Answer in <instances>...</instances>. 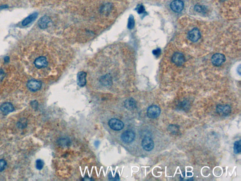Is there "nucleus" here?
Segmentation results:
<instances>
[{
    "mask_svg": "<svg viewBox=\"0 0 241 181\" xmlns=\"http://www.w3.org/2000/svg\"><path fill=\"white\" fill-rule=\"evenodd\" d=\"M161 53V50L160 49H157L155 50H153V53L154 55L156 56H158Z\"/></svg>",
    "mask_w": 241,
    "mask_h": 181,
    "instance_id": "nucleus-30",
    "label": "nucleus"
},
{
    "mask_svg": "<svg viewBox=\"0 0 241 181\" xmlns=\"http://www.w3.org/2000/svg\"><path fill=\"white\" fill-rule=\"evenodd\" d=\"M188 37L191 41L196 42L201 37V34L199 29L194 28L188 33Z\"/></svg>",
    "mask_w": 241,
    "mask_h": 181,
    "instance_id": "nucleus-9",
    "label": "nucleus"
},
{
    "mask_svg": "<svg viewBox=\"0 0 241 181\" xmlns=\"http://www.w3.org/2000/svg\"><path fill=\"white\" fill-rule=\"evenodd\" d=\"M34 64L38 68H42L46 67L48 65V61L46 58L44 57H39L35 59Z\"/></svg>",
    "mask_w": 241,
    "mask_h": 181,
    "instance_id": "nucleus-12",
    "label": "nucleus"
},
{
    "mask_svg": "<svg viewBox=\"0 0 241 181\" xmlns=\"http://www.w3.org/2000/svg\"><path fill=\"white\" fill-rule=\"evenodd\" d=\"M50 21V18L48 16H44L39 20L38 23V26L41 29H45L47 28Z\"/></svg>",
    "mask_w": 241,
    "mask_h": 181,
    "instance_id": "nucleus-15",
    "label": "nucleus"
},
{
    "mask_svg": "<svg viewBox=\"0 0 241 181\" xmlns=\"http://www.w3.org/2000/svg\"><path fill=\"white\" fill-rule=\"evenodd\" d=\"M234 151L235 153H240L241 151V140L236 141L234 143Z\"/></svg>",
    "mask_w": 241,
    "mask_h": 181,
    "instance_id": "nucleus-20",
    "label": "nucleus"
},
{
    "mask_svg": "<svg viewBox=\"0 0 241 181\" xmlns=\"http://www.w3.org/2000/svg\"><path fill=\"white\" fill-rule=\"evenodd\" d=\"M124 105L125 108L128 110H133L137 107L136 102L133 98H128L125 100Z\"/></svg>",
    "mask_w": 241,
    "mask_h": 181,
    "instance_id": "nucleus-14",
    "label": "nucleus"
},
{
    "mask_svg": "<svg viewBox=\"0 0 241 181\" xmlns=\"http://www.w3.org/2000/svg\"><path fill=\"white\" fill-rule=\"evenodd\" d=\"M44 165V162L42 160L38 159L36 161V168L39 170H41L43 168Z\"/></svg>",
    "mask_w": 241,
    "mask_h": 181,
    "instance_id": "nucleus-24",
    "label": "nucleus"
},
{
    "mask_svg": "<svg viewBox=\"0 0 241 181\" xmlns=\"http://www.w3.org/2000/svg\"><path fill=\"white\" fill-rule=\"evenodd\" d=\"M226 61L225 56L221 54H216L212 56L211 62L216 67L221 66Z\"/></svg>",
    "mask_w": 241,
    "mask_h": 181,
    "instance_id": "nucleus-5",
    "label": "nucleus"
},
{
    "mask_svg": "<svg viewBox=\"0 0 241 181\" xmlns=\"http://www.w3.org/2000/svg\"><path fill=\"white\" fill-rule=\"evenodd\" d=\"M58 143L60 146L66 147V146H68L70 145V141L69 139H67L66 138H61L58 140Z\"/></svg>",
    "mask_w": 241,
    "mask_h": 181,
    "instance_id": "nucleus-18",
    "label": "nucleus"
},
{
    "mask_svg": "<svg viewBox=\"0 0 241 181\" xmlns=\"http://www.w3.org/2000/svg\"><path fill=\"white\" fill-rule=\"evenodd\" d=\"M141 145L143 148L146 151H151L154 149V141L150 137H145L142 141Z\"/></svg>",
    "mask_w": 241,
    "mask_h": 181,
    "instance_id": "nucleus-6",
    "label": "nucleus"
},
{
    "mask_svg": "<svg viewBox=\"0 0 241 181\" xmlns=\"http://www.w3.org/2000/svg\"><path fill=\"white\" fill-rule=\"evenodd\" d=\"M0 109L2 113L5 114H8L10 112H13L14 110V108L11 103L9 102H5L2 104L0 107Z\"/></svg>",
    "mask_w": 241,
    "mask_h": 181,
    "instance_id": "nucleus-13",
    "label": "nucleus"
},
{
    "mask_svg": "<svg viewBox=\"0 0 241 181\" xmlns=\"http://www.w3.org/2000/svg\"><path fill=\"white\" fill-rule=\"evenodd\" d=\"M111 8H112V6H111V4H105V5H104V6H103V7L101 8V11L102 13H107L108 12H109L110 10H111Z\"/></svg>",
    "mask_w": 241,
    "mask_h": 181,
    "instance_id": "nucleus-22",
    "label": "nucleus"
},
{
    "mask_svg": "<svg viewBox=\"0 0 241 181\" xmlns=\"http://www.w3.org/2000/svg\"><path fill=\"white\" fill-rule=\"evenodd\" d=\"M100 145V141H98V140H97V141H95L94 145L97 148V147H99V145Z\"/></svg>",
    "mask_w": 241,
    "mask_h": 181,
    "instance_id": "nucleus-31",
    "label": "nucleus"
},
{
    "mask_svg": "<svg viewBox=\"0 0 241 181\" xmlns=\"http://www.w3.org/2000/svg\"><path fill=\"white\" fill-rule=\"evenodd\" d=\"M87 178H86V177H85V178H84V179H83L82 180H85H85H89V181H92V180H93V179H91V178H89V177L88 178V177H87Z\"/></svg>",
    "mask_w": 241,
    "mask_h": 181,
    "instance_id": "nucleus-34",
    "label": "nucleus"
},
{
    "mask_svg": "<svg viewBox=\"0 0 241 181\" xmlns=\"http://www.w3.org/2000/svg\"><path fill=\"white\" fill-rule=\"evenodd\" d=\"M128 28L129 29L133 28L135 26V20L133 16L130 15L129 18L128 23Z\"/></svg>",
    "mask_w": 241,
    "mask_h": 181,
    "instance_id": "nucleus-21",
    "label": "nucleus"
},
{
    "mask_svg": "<svg viewBox=\"0 0 241 181\" xmlns=\"http://www.w3.org/2000/svg\"><path fill=\"white\" fill-rule=\"evenodd\" d=\"M168 131L171 134H176L179 130V127L176 124H170L168 127Z\"/></svg>",
    "mask_w": 241,
    "mask_h": 181,
    "instance_id": "nucleus-19",
    "label": "nucleus"
},
{
    "mask_svg": "<svg viewBox=\"0 0 241 181\" xmlns=\"http://www.w3.org/2000/svg\"><path fill=\"white\" fill-rule=\"evenodd\" d=\"M170 7L174 12L179 13L184 9V3L181 0H174L170 3Z\"/></svg>",
    "mask_w": 241,
    "mask_h": 181,
    "instance_id": "nucleus-7",
    "label": "nucleus"
},
{
    "mask_svg": "<svg viewBox=\"0 0 241 181\" xmlns=\"http://www.w3.org/2000/svg\"><path fill=\"white\" fill-rule=\"evenodd\" d=\"M137 13L139 14L143 13L145 12V9L144 7L142 5H139L136 8Z\"/></svg>",
    "mask_w": 241,
    "mask_h": 181,
    "instance_id": "nucleus-29",
    "label": "nucleus"
},
{
    "mask_svg": "<svg viewBox=\"0 0 241 181\" xmlns=\"http://www.w3.org/2000/svg\"><path fill=\"white\" fill-rule=\"evenodd\" d=\"M9 61V57L7 56L5 57V58H4V61H5V62H7Z\"/></svg>",
    "mask_w": 241,
    "mask_h": 181,
    "instance_id": "nucleus-33",
    "label": "nucleus"
},
{
    "mask_svg": "<svg viewBox=\"0 0 241 181\" xmlns=\"http://www.w3.org/2000/svg\"><path fill=\"white\" fill-rule=\"evenodd\" d=\"M100 82L103 86L107 87H110L112 84V77L109 75H106L101 77Z\"/></svg>",
    "mask_w": 241,
    "mask_h": 181,
    "instance_id": "nucleus-16",
    "label": "nucleus"
},
{
    "mask_svg": "<svg viewBox=\"0 0 241 181\" xmlns=\"http://www.w3.org/2000/svg\"><path fill=\"white\" fill-rule=\"evenodd\" d=\"M135 138V133L132 130H127L124 131L121 135V139L126 143L133 142Z\"/></svg>",
    "mask_w": 241,
    "mask_h": 181,
    "instance_id": "nucleus-2",
    "label": "nucleus"
},
{
    "mask_svg": "<svg viewBox=\"0 0 241 181\" xmlns=\"http://www.w3.org/2000/svg\"><path fill=\"white\" fill-rule=\"evenodd\" d=\"M108 125L110 128L115 131H120L124 127L123 123L116 118L111 119L109 121Z\"/></svg>",
    "mask_w": 241,
    "mask_h": 181,
    "instance_id": "nucleus-3",
    "label": "nucleus"
},
{
    "mask_svg": "<svg viewBox=\"0 0 241 181\" xmlns=\"http://www.w3.org/2000/svg\"><path fill=\"white\" fill-rule=\"evenodd\" d=\"M180 108H181L183 110L189 109V107L190 106V103L188 101H184L182 102L180 105Z\"/></svg>",
    "mask_w": 241,
    "mask_h": 181,
    "instance_id": "nucleus-23",
    "label": "nucleus"
},
{
    "mask_svg": "<svg viewBox=\"0 0 241 181\" xmlns=\"http://www.w3.org/2000/svg\"><path fill=\"white\" fill-rule=\"evenodd\" d=\"M3 73L2 71L0 70V79H2L3 78Z\"/></svg>",
    "mask_w": 241,
    "mask_h": 181,
    "instance_id": "nucleus-32",
    "label": "nucleus"
},
{
    "mask_svg": "<svg viewBox=\"0 0 241 181\" xmlns=\"http://www.w3.org/2000/svg\"><path fill=\"white\" fill-rule=\"evenodd\" d=\"M7 166V162L5 160H0V172L4 170Z\"/></svg>",
    "mask_w": 241,
    "mask_h": 181,
    "instance_id": "nucleus-27",
    "label": "nucleus"
},
{
    "mask_svg": "<svg viewBox=\"0 0 241 181\" xmlns=\"http://www.w3.org/2000/svg\"><path fill=\"white\" fill-rule=\"evenodd\" d=\"M216 111L221 116H227L231 113V107L228 105H218L216 107Z\"/></svg>",
    "mask_w": 241,
    "mask_h": 181,
    "instance_id": "nucleus-4",
    "label": "nucleus"
},
{
    "mask_svg": "<svg viewBox=\"0 0 241 181\" xmlns=\"http://www.w3.org/2000/svg\"><path fill=\"white\" fill-rule=\"evenodd\" d=\"M171 60L177 66H182L185 62V57L181 53H175L173 54Z\"/></svg>",
    "mask_w": 241,
    "mask_h": 181,
    "instance_id": "nucleus-8",
    "label": "nucleus"
},
{
    "mask_svg": "<svg viewBox=\"0 0 241 181\" xmlns=\"http://www.w3.org/2000/svg\"><path fill=\"white\" fill-rule=\"evenodd\" d=\"M37 16H38V13H34L29 15V16H28L23 21L22 23L23 26H26L30 24V23L35 20L37 18Z\"/></svg>",
    "mask_w": 241,
    "mask_h": 181,
    "instance_id": "nucleus-17",
    "label": "nucleus"
},
{
    "mask_svg": "<svg viewBox=\"0 0 241 181\" xmlns=\"http://www.w3.org/2000/svg\"><path fill=\"white\" fill-rule=\"evenodd\" d=\"M27 126V121L25 120L24 119H22L20 120L19 121L18 123V126L19 127L23 128Z\"/></svg>",
    "mask_w": 241,
    "mask_h": 181,
    "instance_id": "nucleus-28",
    "label": "nucleus"
},
{
    "mask_svg": "<svg viewBox=\"0 0 241 181\" xmlns=\"http://www.w3.org/2000/svg\"><path fill=\"white\" fill-rule=\"evenodd\" d=\"M27 87L31 91L36 92L39 90L42 87V83L39 81L32 79L28 82Z\"/></svg>",
    "mask_w": 241,
    "mask_h": 181,
    "instance_id": "nucleus-10",
    "label": "nucleus"
},
{
    "mask_svg": "<svg viewBox=\"0 0 241 181\" xmlns=\"http://www.w3.org/2000/svg\"><path fill=\"white\" fill-rule=\"evenodd\" d=\"M195 11L200 13H204L206 12V9L204 6H202V5H196L195 6Z\"/></svg>",
    "mask_w": 241,
    "mask_h": 181,
    "instance_id": "nucleus-25",
    "label": "nucleus"
},
{
    "mask_svg": "<svg viewBox=\"0 0 241 181\" xmlns=\"http://www.w3.org/2000/svg\"><path fill=\"white\" fill-rule=\"evenodd\" d=\"M108 177L109 180L110 181H118L120 180L119 175H118V173H116L115 175V176H113L112 173L110 172L108 175Z\"/></svg>",
    "mask_w": 241,
    "mask_h": 181,
    "instance_id": "nucleus-26",
    "label": "nucleus"
},
{
    "mask_svg": "<svg viewBox=\"0 0 241 181\" xmlns=\"http://www.w3.org/2000/svg\"><path fill=\"white\" fill-rule=\"evenodd\" d=\"M87 74L86 72L83 71L79 72L77 75V83L79 87H84L86 84Z\"/></svg>",
    "mask_w": 241,
    "mask_h": 181,
    "instance_id": "nucleus-11",
    "label": "nucleus"
},
{
    "mask_svg": "<svg viewBox=\"0 0 241 181\" xmlns=\"http://www.w3.org/2000/svg\"><path fill=\"white\" fill-rule=\"evenodd\" d=\"M161 110L159 106L157 105H152L147 109V115L149 118L155 119L160 116Z\"/></svg>",
    "mask_w": 241,
    "mask_h": 181,
    "instance_id": "nucleus-1",
    "label": "nucleus"
}]
</instances>
